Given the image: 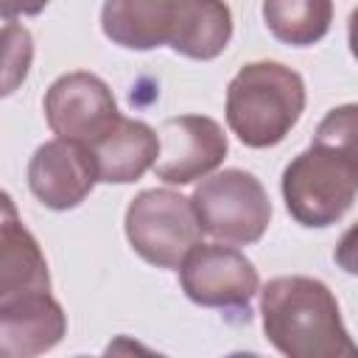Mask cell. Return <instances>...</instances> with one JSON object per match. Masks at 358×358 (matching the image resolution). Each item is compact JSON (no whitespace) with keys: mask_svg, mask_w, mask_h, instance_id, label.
<instances>
[{"mask_svg":"<svg viewBox=\"0 0 358 358\" xmlns=\"http://www.w3.org/2000/svg\"><path fill=\"white\" fill-rule=\"evenodd\" d=\"M305 81L280 62H249L227 87V123L249 148H271L305 112Z\"/></svg>","mask_w":358,"mask_h":358,"instance_id":"cell-3","label":"cell"},{"mask_svg":"<svg viewBox=\"0 0 358 358\" xmlns=\"http://www.w3.org/2000/svg\"><path fill=\"white\" fill-rule=\"evenodd\" d=\"M201 229L221 243L246 246L263 238L271 221V201L260 179L241 168L204 176L190 196Z\"/></svg>","mask_w":358,"mask_h":358,"instance_id":"cell-6","label":"cell"},{"mask_svg":"<svg viewBox=\"0 0 358 358\" xmlns=\"http://www.w3.org/2000/svg\"><path fill=\"white\" fill-rule=\"evenodd\" d=\"M48 6V0H0V14L3 22L14 17H34Z\"/></svg>","mask_w":358,"mask_h":358,"instance_id":"cell-18","label":"cell"},{"mask_svg":"<svg viewBox=\"0 0 358 358\" xmlns=\"http://www.w3.org/2000/svg\"><path fill=\"white\" fill-rule=\"evenodd\" d=\"M98 165L92 148L76 140H48L42 143L28 162V187L50 210L78 207L95 187Z\"/></svg>","mask_w":358,"mask_h":358,"instance_id":"cell-10","label":"cell"},{"mask_svg":"<svg viewBox=\"0 0 358 358\" xmlns=\"http://www.w3.org/2000/svg\"><path fill=\"white\" fill-rule=\"evenodd\" d=\"M123 224L131 249L157 268H179L204 232L193 201L168 187L137 193Z\"/></svg>","mask_w":358,"mask_h":358,"instance_id":"cell-4","label":"cell"},{"mask_svg":"<svg viewBox=\"0 0 358 358\" xmlns=\"http://www.w3.org/2000/svg\"><path fill=\"white\" fill-rule=\"evenodd\" d=\"M101 28L126 50L168 45L179 56L210 62L232 39V11L224 0H106Z\"/></svg>","mask_w":358,"mask_h":358,"instance_id":"cell-1","label":"cell"},{"mask_svg":"<svg viewBox=\"0 0 358 358\" xmlns=\"http://www.w3.org/2000/svg\"><path fill=\"white\" fill-rule=\"evenodd\" d=\"M263 20L274 39L308 48L327 36L333 0H263Z\"/></svg>","mask_w":358,"mask_h":358,"instance_id":"cell-14","label":"cell"},{"mask_svg":"<svg viewBox=\"0 0 358 358\" xmlns=\"http://www.w3.org/2000/svg\"><path fill=\"white\" fill-rule=\"evenodd\" d=\"M67 333V316L50 291L22 294L0 302V352L31 358L53 350Z\"/></svg>","mask_w":358,"mask_h":358,"instance_id":"cell-11","label":"cell"},{"mask_svg":"<svg viewBox=\"0 0 358 358\" xmlns=\"http://www.w3.org/2000/svg\"><path fill=\"white\" fill-rule=\"evenodd\" d=\"M358 182L350 165L327 145L313 143L282 171V199L291 218L302 227L322 229L336 224L355 201Z\"/></svg>","mask_w":358,"mask_h":358,"instance_id":"cell-5","label":"cell"},{"mask_svg":"<svg viewBox=\"0 0 358 358\" xmlns=\"http://www.w3.org/2000/svg\"><path fill=\"white\" fill-rule=\"evenodd\" d=\"M34 59V39L25 25L6 20L3 25V95H11L25 78Z\"/></svg>","mask_w":358,"mask_h":358,"instance_id":"cell-16","label":"cell"},{"mask_svg":"<svg viewBox=\"0 0 358 358\" xmlns=\"http://www.w3.org/2000/svg\"><path fill=\"white\" fill-rule=\"evenodd\" d=\"M313 143L333 148L352 171L355 182H358V103H341L336 109H330L316 134Z\"/></svg>","mask_w":358,"mask_h":358,"instance_id":"cell-15","label":"cell"},{"mask_svg":"<svg viewBox=\"0 0 358 358\" xmlns=\"http://www.w3.org/2000/svg\"><path fill=\"white\" fill-rule=\"evenodd\" d=\"M333 257H336V263H338V268H341V271H347V274L358 277V221H355V224H352V227L338 238Z\"/></svg>","mask_w":358,"mask_h":358,"instance_id":"cell-17","label":"cell"},{"mask_svg":"<svg viewBox=\"0 0 358 358\" xmlns=\"http://www.w3.org/2000/svg\"><path fill=\"white\" fill-rule=\"evenodd\" d=\"M92 148L95 165H98V179L106 185H129L137 182L148 168L157 165L159 159V137L157 131L131 117H120Z\"/></svg>","mask_w":358,"mask_h":358,"instance_id":"cell-13","label":"cell"},{"mask_svg":"<svg viewBox=\"0 0 358 358\" xmlns=\"http://www.w3.org/2000/svg\"><path fill=\"white\" fill-rule=\"evenodd\" d=\"M39 291H50L48 260L36 238L17 218L14 201L6 193L0 221V302Z\"/></svg>","mask_w":358,"mask_h":358,"instance_id":"cell-12","label":"cell"},{"mask_svg":"<svg viewBox=\"0 0 358 358\" xmlns=\"http://www.w3.org/2000/svg\"><path fill=\"white\" fill-rule=\"evenodd\" d=\"M347 42H350V53L355 56V62H358V8L350 14V20H347Z\"/></svg>","mask_w":358,"mask_h":358,"instance_id":"cell-19","label":"cell"},{"mask_svg":"<svg viewBox=\"0 0 358 358\" xmlns=\"http://www.w3.org/2000/svg\"><path fill=\"white\" fill-rule=\"evenodd\" d=\"M159 143L154 173L168 185H190L210 176L229 151L224 129L207 115L168 117L159 129Z\"/></svg>","mask_w":358,"mask_h":358,"instance_id":"cell-9","label":"cell"},{"mask_svg":"<svg viewBox=\"0 0 358 358\" xmlns=\"http://www.w3.org/2000/svg\"><path fill=\"white\" fill-rule=\"evenodd\" d=\"M263 333L288 358H358L333 291L313 277H274L260 291Z\"/></svg>","mask_w":358,"mask_h":358,"instance_id":"cell-2","label":"cell"},{"mask_svg":"<svg viewBox=\"0 0 358 358\" xmlns=\"http://www.w3.org/2000/svg\"><path fill=\"white\" fill-rule=\"evenodd\" d=\"M179 282L201 308H249L260 288L257 268L229 243H199L179 266Z\"/></svg>","mask_w":358,"mask_h":358,"instance_id":"cell-8","label":"cell"},{"mask_svg":"<svg viewBox=\"0 0 358 358\" xmlns=\"http://www.w3.org/2000/svg\"><path fill=\"white\" fill-rule=\"evenodd\" d=\"M45 120L56 137L95 145L117 120V103L109 84L87 70L59 76L45 92Z\"/></svg>","mask_w":358,"mask_h":358,"instance_id":"cell-7","label":"cell"}]
</instances>
